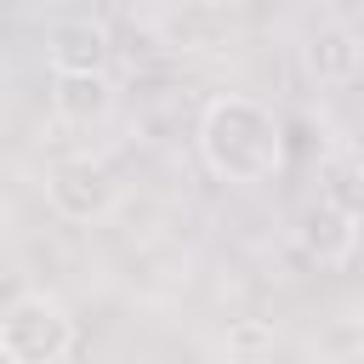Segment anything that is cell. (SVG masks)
I'll return each instance as SVG.
<instances>
[{"label":"cell","mask_w":364,"mask_h":364,"mask_svg":"<svg viewBox=\"0 0 364 364\" xmlns=\"http://www.w3.org/2000/svg\"><path fill=\"white\" fill-rule=\"evenodd\" d=\"M199 154L222 182H267L284 165V131L256 97H216L199 114Z\"/></svg>","instance_id":"6da1fadb"},{"label":"cell","mask_w":364,"mask_h":364,"mask_svg":"<svg viewBox=\"0 0 364 364\" xmlns=\"http://www.w3.org/2000/svg\"><path fill=\"white\" fill-rule=\"evenodd\" d=\"M74 353V318L57 296L28 290L0 313V358L11 364H57Z\"/></svg>","instance_id":"7a4b0ae2"},{"label":"cell","mask_w":364,"mask_h":364,"mask_svg":"<svg viewBox=\"0 0 364 364\" xmlns=\"http://www.w3.org/2000/svg\"><path fill=\"white\" fill-rule=\"evenodd\" d=\"M46 205L63 216V222H102L114 205H119V176L91 159V154H74L63 165H51L46 176Z\"/></svg>","instance_id":"3957f363"},{"label":"cell","mask_w":364,"mask_h":364,"mask_svg":"<svg viewBox=\"0 0 364 364\" xmlns=\"http://www.w3.org/2000/svg\"><path fill=\"white\" fill-rule=\"evenodd\" d=\"M296 245H301L307 262L336 267V262H347V256L358 250V216L324 193V199L301 205V216H296Z\"/></svg>","instance_id":"277c9868"},{"label":"cell","mask_w":364,"mask_h":364,"mask_svg":"<svg viewBox=\"0 0 364 364\" xmlns=\"http://www.w3.org/2000/svg\"><path fill=\"white\" fill-rule=\"evenodd\" d=\"M51 108H57V119H68V125H97V119H108V108H114V80H108V68H57V80H51Z\"/></svg>","instance_id":"5b68a950"},{"label":"cell","mask_w":364,"mask_h":364,"mask_svg":"<svg viewBox=\"0 0 364 364\" xmlns=\"http://www.w3.org/2000/svg\"><path fill=\"white\" fill-rule=\"evenodd\" d=\"M46 57H51V68H108L114 46H108V28L102 23L68 17V23H51L46 28Z\"/></svg>","instance_id":"8992f818"},{"label":"cell","mask_w":364,"mask_h":364,"mask_svg":"<svg viewBox=\"0 0 364 364\" xmlns=\"http://www.w3.org/2000/svg\"><path fill=\"white\" fill-rule=\"evenodd\" d=\"M307 74L313 80H324V85H347L358 68H364V40L347 28V23H330V28H318L313 40H307Z\"/></svg>","instance_id":"52a82bcc"},{"label":"cell","mask_w":364,"mask_h":364,"mask_svg":"<svg viewBox=\"0 0 364 364\" xmlns=\"http://www.w3.org/2000/svg\"><path fill=\"white\" fill-rule=\"evenodd\" d=\"M273 324L267 318H228V330H222V353H233V358H256V353H273Z\"/></svg>","instance_id":"ba28073f"},{"label":"cell","mask_w":364,"mask_h":364,"mask_svg":"<svg viewBox=\"0 0 364 364\" xmlns=\"http://www.w3.org/2000/svg\"><path fill=\"white\" fill-rule=\"evenodd\" d=\"M336 11H364V0H330Z\"/></svg>","instance_id":"9c48e42d"},{"label":"cell","mask_w":364,"mask_h":364,"mask_svg":"<svg viewBox=\"0 0 364 364\" xmlns=\"http://www.w3.org/2000/svg\"><path fill=\"white\" fill-rule=\"evenodd\" d=\"M0 80H6V63H0Z\"/></svg>","instance_id":"30bf717a"},{"label":"cell","mask_w":364,"mask_h":364,"mask_svg":"<svg viewBox=\"0 0 364 364\" xmlns=\"http://www.w3.org/2000/svg\"><path fill=\"white\" fill-rule=\"evenodd\" d=\"M358 324H364V313H358Z\"/></svg>","instance_id":"8fae6325"}]
</instances>
